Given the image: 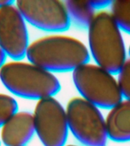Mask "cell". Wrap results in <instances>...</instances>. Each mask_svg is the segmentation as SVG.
Listing matches in <instances>:
<instances>
[{"label": "cell", "mask_w": 130, "mask_h": 146, "mask_svg": "<svg viewBox=\"0 0 130 146\" xmlns=\"http://www.w3.org/2000/svg\"><path fill=\"white\" fill-rule=\"evenodd\" d=\"M26 58L36 66L55 72H73L90 59L88 48L79 39L60 33L31 42Z\"/></svg>", "instance_id": "obj_1"}, {"label": "cell", "mask_w": 130, "mask_h": 146, "mask_svg": "<svg viewBox=\"0 0 130 146\" xmlns=\"http://www.w3.org/2000/svg\"><path fill=\"white\" fill-rule=\"evenodd\" d=\"M0 81L11 94L36 101L54 97L61 88L55 74L22 59L5 62L0 68Z\"/></svg>", "instance_id": "obj_2"}, {"label": "cell", "mask_w": 130, "mask_h": 146, "mask_svg": "<svg viewBox=\"0 0 130 146\" xmlns=\"http://www.w3.org/2000/svg\"><path fill=\"white\" fill-rule=\"evenodd\" d=\"M88 50L95 63L109 72L118 73L126 60L122 31L111 13L100 10L88 27Z\"/></svg>", "instance_id": "obj_3"}, {"label": "cell", "mask_w": 130, "mask_h": 146, "mask_svg": "<svg viewBox=\"0 0 130 146\" xmlns=\"http://www.w3.org/2000/svg\"><path fill=\"white\" fill-rule=\"evenodd\" d=\"M72 80L81 97L99 108L109 110L123 100L113 74L96 63L78 66L72 72Z\"/></svg>", "instance_id": "obj_4"}, {"label": "cell", "mask_w": 130, "mask_h": 146, "mask_svg": "<svg viewBox=\"0 0 130 146\" xmlns=\"http://www.w3.org/2000/svg\"><path fill=\"white\" fill-rule=\"evenodd\" d=\"M68 129L85 146H106L107 136L105 118L100 108L87 100L74 97L66 107Z\"/></svg>", "instance_id": "obj_5"}, {"label": "cell", "mask_w": 130, "mask_h": 146, "mask_svg": "<svg viewBox=\"0 0 130 146\" xmlns=\"http://www.w3.org/2000/svg\"><path fill=\"white\" fill-rule=\"evenodd\" d=\"M35 134L43 146H65L68 134L66 108L54 97L36 101L34 111Z\"/></svg>", "instance_id": "obj_6"}, {"label": "cell", "mask_w": 130, "mask_h": 146, "mask_svg": "<svg viewBox=\"0 0 130 146\" xmlns=\"http://www.w3.org/2000/svg\"><path fill=\"white\" fill-rule=\"evenodd\" d=\"M16 6L33 27L52 34L68 29L71 20L66 2L59 0H18Z\"/></svg>", "instance_id": "obj_7"}, {"label": "cell", "mask_w": 130, "mask_h": 146, "mask_svg": "<svg viewBox=\"0 0 130 146\" xmlns=\"http://www.w3.org/2000/svg\"><path fill=\"white\" fill-rule=\"evenodd\" d=\"M29 44L27 22L15 2L0 9V49L6 57L21 60Z\"/></svg>", "instance_id": "obj_8"}, {"label": "cell", "mask_w": 130, "mask_h": 146, "mask_svg": "<svg viewBox=\"0 0 130 146\" xmlns=\"http://www.w3.org/2000/svg\"><path fill=\"white\" fill-rule=\"evenodd\" d=\"M0 129V141L5 146H27L35 134L33 114L18 110Z\"/></svg>", "instance_id": "obj_9"}, {"label": "cell", "mask_w": 130, "mask_h": 146, "mask_svg": "<svg viewBox=\"0 0 130 146\" xmlns=\"http://www.w3.org/2000/svg\"><path fill=\"white\" fill-rule=\"evenodd\" d=\"M107 136L116 142L130 141V100L125 99L109 110L105 118Z\"/></svg>", "instance_id": "obj_10"}, {"label": "cell", "mask_w": 130, "mask_h": 146, "mask_svg": "<svg viewBox=\"0 0 130 146\" xmlns=\"http://www.w3.org/2000/svg\"><path fill=\"white\" fill-rule=\"evenodd\" d=\"M65 2L70 20L80 27L88 28L97 13L91 1L68 0Z\"/></svg>", "instance_id": "obj_11"}, {"label": "cell", "mask_w": 130, "mask_h": 146, "mask_svg": "<svg viewBox=\"0 0 130 146\" xmlns=\"http://www.w3.org/2000/svg\"><path fill=\"white\" fill-rule=\"evenodd\" d=\"M109 7V12L121 31L130 34V0L112 1Z\"/></svg>", "instance_id": "obj_12"}, {"label": "cell", "mask_w": 130, "mask_h": 146, "mask_svg": "<svg viewBox=\"0 0 130 146\" xmlns=\"http://www.w3.org/2000/svg\"><path fill=\"white\" fill-rule=\"evenodd\" d=\"M18 110V103L12 96L0 93V128Z\"/></svg>", "instance_id": "obj_13"}, {"label": "cell", "mask_w": 130, "mask_h": 146, "mask_svg": "<svg viewBox=\"0 0 130 146\" xmlns=\"http://www.w3.org/2000/svg\"><path fill=\"white\" fill-rule=\"evenodd\" d=\"M117 82L123 98L130 100V58L125 60L119 70Z\"/></svg>", "instance_id": "obj_14"}, {"label": "cell", "mask_w": 130, "mask_h": 146, "mask_svg": "<svg viewBox=\"0 0 130 146\" xmlns=\"http://www.w3.org/2000/svg\"><path fill=\"white\" fill-rule=\"evenodd\" d=\"M91 2L96 10L97 9L103 10L104 8L110 6L112 1H108V0H94V1H91Z\"/></svg>", "instance_id": "obj_15"}, {"label": "cell", "mask_w": 130, "mask_h": 146, "mask_svg": "<svg viewBox=\"0 0 130 146\" xmlns=\"http://www.w3.org/2000/svg\"><path fill=\"white\" fill-rule=\"evenodd\" d=\"M14 2H15V1H12V0H0V9H2L5 6H7L10 4H12Z\"/></svg>", "instance_id": "obj_16"}, {"label": "cell", "mask_w": 130, "mask_h": 146, "mask_svg": "<svg viewBox=\"0 0 130 146\" xmlns=\"http://www.w3.org/2000/svg\"><path fill=\"white\" fill-rule=\"evenodd\" d=\"M5 59H6V56L4 54V52H2V50L0 49V68L2 66L5 62Z\"/></svg>", "instance_id": "obj_17"}, {"label": "cell", "mask_w": 130, "mask_h": 146, "mask_svg": "<svg viewBox=\"0 0 130 146\" xmlns=\"http://www.w3.org/2000/svg\"><path fill=\"white\" fill-rule=\"evenodd\" d=\"M65 146H78V145H65Z\"/></svg>", "instance_id": "obj_18"}, {"label": "cell", "mask_w": 130, "mask_h": 146, "mask_svg": "<svg viewBox=\"0 0 130 146\" xmlns=\"http://www.w3.org/2000/svg\"><path fill=\"white\" fill-rule=\"evenodd\" d=\"M129 55H130V45H129Z\"/></svg>", "instance_id": "obj_19"}, {"label": "cell", "mask_w": 130, "mask_h": 146, "mask_svg": "<svg viewBox=\"0 0 130 146\" xmlns=\"http://www.w3.org/2000/svg\"><path fill=\"white\" fill-rule=\"evenodd\" d=\"M0 145H1V142H0Z\"/></svg>", "instance_id": "obj_20"}]
</instances>
